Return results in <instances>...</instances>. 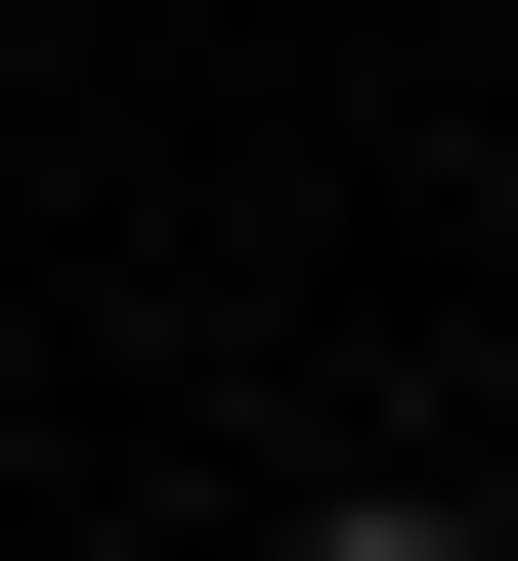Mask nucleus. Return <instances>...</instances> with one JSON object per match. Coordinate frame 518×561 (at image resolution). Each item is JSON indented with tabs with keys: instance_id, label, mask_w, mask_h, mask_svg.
<instances>
[{
	"instance_id": "obj_1",
	"label": "nucleus",
	"mask_w": 518,
	"mask_h": 561,
	"mask_svg": "<svg viewBox=\"0 0 518 561\" xmlns=\"http://www.w3.org/2000/svg\"><path fill=\"white\" fill-rule=\"evenodd\" d=\"M302 561H518V518H433V476H346V518H302Z\"/></svg>"
}]
</instances>
